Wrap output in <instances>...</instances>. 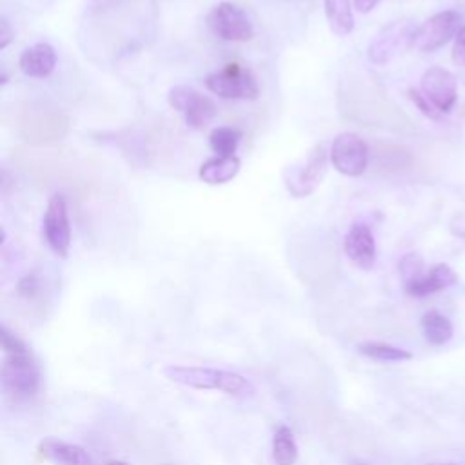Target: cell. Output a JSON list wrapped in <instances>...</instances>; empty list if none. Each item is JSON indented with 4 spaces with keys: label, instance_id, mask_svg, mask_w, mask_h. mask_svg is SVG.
<instances>
[{
    "label": "cell",
    "instance_id": "603a6c76",
    "mask_svg": "<svg viewBox=\"0 0 465 465\" xmlns=\"http://www.w3.org/2000/svg\"><path fill=\"white\" fill-rule=\"evenodd\" d=\"M409 99L414 102V106H416L425 117H429V119H432V120H438V119L441 117V113L432 106V102H431L423 93L414 91V90H409Z\"/></svg>",
    "mask_w": 465,
    "mask_h": 465
},
{
    "label": "cell",
    "instance_id": "d4e9b609",
    "mask_svg": "<svg viewBox=\"0 0 465 465\" xmlns=\"http://www.w3.org/2000/svg\"><path fill=\"white\" fill-rule=\"evenodd\" d=\"M39 291V279L35 275H28L19 282V293L24 297H33Z\"/></svg>",
    "mask_w": 465,
    "mask_h": 465
},
{
    "label": "cell",
    "instance_id": "9c48e42d",
    "mask_svg": "<svg viewBox=\"0 0 465 465\" xmlns=\"http://www.w3.org/2000/svg\"><path fill=\"white\" fill-rule=\"evenodd\" d=\"M333 167L346 176H360L367 169L369 147L356 133H340L329 151Z\"/></svg>",
    "mask_w": 465,
    "mask_h": 465
},
{
    "label": "cell",
    "instance_id": "ffe728a7",
    "mask_svg": "<svg viewBox=\"0 0 465 465\" xmlns=\"http://www.w3.org/2000/svg\"><path fill=\"white\" fill-rule=\"evenodd\" d=\"M358 351L375 360V362H387V364H394V362H405L411 360L413 355L405 349H400L396 346L391 344H384V342H365L358 346Z\"/></svg>",
    "mask_w": 465,
    "mask_h": 465
},
{
    "label": "cell",
    "instance_id": "7c38bea8",
    "mask_svg": "<svg viewBox=\"0 0 465 465\" xmlns=\"http://www.w3.org/2000/svg\"><path fill=\"white\" fill-rule=\"evenodd\" d=\"M344 251L347 259L360 270H371L376 261V244L373 231L365 223H355L344 239Z\"/></svg>",
    "mask_w": 465,
    "mask_h": 465
},
{
    "label": "cell",
    "instance_id": "83f0119b",
    "mask_svg": "<svg viewBox=\"0 0 465 465\" xmlns=\"http://www.w3.org/2000/svg\"><path fill=\"white\" fill-rule=\"evenodd\" d=\"M451 231H452V235H456V237H460V239L465 241V213L458 214V216L451 222Z\"/></svg>",
    "mask_w": 465,
    "mask_h": 465
},
{
    "label": "cell",
    "instance_id": "44dd1931",
    "mask_svg": "<svg viewBox=\"0 0 465 465\" xmlns=\"http://www.w3.org/2000/svg\"><path fill=\"white\" fill-rule=\"evenodd\" d=\"M242 133L235 128H216L209 135V146L216 157H235Z\"/></svg>",
    "mask_w": 465,
    "mask_h": 465
},
{
    "label": "cell",
    "instance_id": "ba28073f",
    "mask_svg": "<svg viewBox=\"0 0 465 465\" xmlns=\"http://www.w3.org/2000/svg\"><path fill=\"white\" fill-rule=\"evenodd\" d=\"M169 106L184 115V120L193 129H204L216 117V104L213 99L198 93L191 86H175L167 95Z\"/></svg>",
    "mask_w": 465,
    "mask_h": 465
},
{
    "label": "cell",
    "instance_id": "484cf974",
    "mask_svg": "<svg viewBox=\"0 0 465 465\" xmlns=\"http://www.w3.org/2000/svg\"><path fill=\"white\" fill-rule=\"evenodd\" d=\"M15 33L8 23L6 17L0 19V50H6L10 46V43L14 41Z\"/></svg>",
    "mask_w": 465,
    "mask_h": 465
},
{
    "label": "cell",
    "instance_id": "9a60e30c",
    "mask_svg": "<svg viewBox=\"0 0 465 465\" xmlns=\"http://www.w3.org/2000/svg\"><path fill=\"white\" fill-rule=\"evenodd\" d=\"M241 158L235 157H213L198 169V178L209 185H222L231 182L241 173Z\"/></svg>",
    "mask_w": 465,
    "mask_h": 465
},
{
    "label": "cell",
    "instance_id": "5b68a950",
    "mask_svg": "<svg viewBox=\"0 0 465 465\" xmlns=\"http://www.w3.org/2000/svg\"><path fill=\"white\" fill-rule=\"evenodd\" d=\"M416 30L418 28L413 24V21H407V19L389 23L371 41V44L367 48L369 61L376 66L389 64L394 57H398L405 50L413 48Z\"/></svg>",
    "mask_w": 465,
    "mask_h": 465
},
{
    "label": "cell",
    "instance_id": "f546056e",
    "mask_svg": "<svg viewBox=\"0 0 465 465\" xmlns=\"http://www.w3.org/2000/svg\"><path fill=\"white\" fill-rule=\"evenodd\" d=\"M164 465H173V463H164Z\"/></svg>",
    "mask_w": 465,
    "mask_h": 465
},
{
    "label": "cell",
    "instance_id": "277c9868",
    "mask_svg": "<svg viewBox=\"0 0 465 465\" xmlns=\"http://www.w3.org/2000/svg\"><path fill=\"white\" fill-rule=\"evenodd\" d=\"M205 86L213 95L227 100H257L261 95L255 75L248 68L235 62L207 75Z\"/></svg>",
    "mask_w": 465,
    "mask_h": 465
},
{
    "label": "cell",
    "instance_id": "30bf717a",
    "mask_svg": "<svg viewBox=\"0 0 465 465\" xmlns=\"http://www.w3.org/2000/svg\"><path fill=\"white\" fill-rule=\"evenodd\" d=\"M460 15L456 12H441L418 26L413 48L422 53H432L445 46L460 32Z\"/></svg>",
    "mask_w": 465,
    "mask_h": 465
},
{
    "label": "cell",
    "instance_id": "cb8c5ba5",
    "mask_svg": "<svg viewBox=\"0 0 465 465\" xmlns=\"http://www.w3.org/2000/svg\"><path fill=\"white\" fill-rule=\"evenodd\" d=\"M452 61L456 66L465 68V28H461L456 35L454 48H452Z\"/></svg>",
    "mask_w": 465,
    "mask_h": 465
},
{
    "label": "cell",
    "instance_id": "f1b7e54d",
    "mask_svg": "<svg viewBox=\"0 0 465 465\" xmlns=\"http://www.w3.org/2000/svg\"><path fill=\"white\" fill-rule=\"evenodd\" d=\"M106 465H129V463L124 460H109Z\"/></svg>",
    "mask_w": 465,
    "mask_h": 465
},
{
    "label": "cell",
    "instance_id": "e0dca14e",
    "mask_svg": "<svg viewBox=\"0 0 465 465\" xmlns=\"http://www.w3.org/2000/svg\"><path fill=\"white\" fill-rule=\"evenodd\" d=\"M326 17L331 32L338 37H347L355 30L351 0H324Z\"/></svg>",
    "mask_w": 465,
    "mask_h": 465
},
{
    "label": "cell",
    "instance_id": "5bb4252c",
    "mask_svg": "<svg viewBox=\"0 0 465 465\" xmlns=\"http://www.w3.org/2000/svg\"><path fill=\"white\" fill-rule=\"evenodd\" d=\"M19 68L30 79H48L57 68L55 48L48 43L26 48L19 59Z\"/></svg>",
    "mask_w": 465,
    "mask_h": 465
},
{
    "label": "cell",
    "instance_id": "8fae6325",
    "mask_svg": "<svg viewBox=\"0 0 465 465\" xmlns=\"http://www.w3.org/2000/svg\"><path fill=\"white\" fill-rule=\"evenodd\" d=\"M422 93L440 113H449L456 104V79L443 68H431L422 77Z\"/></svg>",
    "mask_w": 465,
    "mask_h": 465
},
{
    "label": "cell",
    "instance_id": "d6986e66",
    "mask_svg": "<svg viewBox=\"0 0 465 465\" xmlns=\"http://www.w3.org/2000/svg\"><path fill=\"white\" fill-rule=\"evenodd\" d=\"M422 331L429 344L443 346L452 338V324L438 311H427L422 318Z\"/></svg>",
    "mask_w": 465,
    "mask_h": 465
},
{
    "label": "cell",
    "instance_id": "4316f807",
    "mask_svg": "<svg viewBox=\"0 0 465 465\" xmlns=\"http://www.w3.org/2000/svg\"><path fill=\"white\" fill-rule=\"evenodd\" d=\"M382 0H353V6L358 14H371Z\"/></svg>",
    "mask_w": 465,
    "mask_h": 465
},
{
    "label": "cell",
    "instance_id": "2e32d148",
    "mask_svg": "<svg viewBox=\"0 0 465 465\" xmlns=\"http://www.w3.org/2000/svg\"><path fill=\"white\" fill-rule=\"evenodd\" d=\"M458 282V277L456 273L445 266V264H438L434 268H431L429 273H425V277L411 286L409 289H405V293L409 297H416V299H423V297H429V295H434V293H440L451 286H454Z\"/></svg>",
    "mask_w": 465,
    "mask_h": 465
},
{
    "label": "cell",
    "instance_id": "8992f818",
    "mask_svg": "<svg viewBox=\"0 0 465 465\" xmlns=\"http://www.w3.org/2000/svg\"><path fill=\"white\" fill-rule=\"evenodd\" d=\"M207 26L214 37L227 43H250L255 37L250 15L232 3L216 5L207 15Z\"/></svg>",
    "mask_w": 465,
    "mask_h": 465
},
{
    "label": "cell",
    "instance_id": "ac0fdd59",
    "mask_svg": "<svg viewBox=\"0 0 465 465\" xmlns=\"http://www.w3.org/2000/svg\"><path fill=\"white\" fill-rule=\"evenodd\" d=\"M273 460L277 465H295L299 460V443L288 425H279L273 434Z\"/></svg>",
    "mask_w": 465,
    "mask_h": 465
},
{
    "label": "cell",
    "instance_id": "6da1fadb",
    "mask_svg": "<svg viewBox=\"0 0 465 465\" xmlns=\"http://www.w3.org/2000/svg\"><path fill=\"white\" fill-rule=\"evenodd\" d=\"M3 385L14 400H28L41 387V369L30 347L6 326H3Z\"/></svg>",
    "mask_w": 465,
    "mask_h": 465
},
{
    "label": "cell",
    "instance_id": "7a4b0ae2",
    "mask_svg": "<svg viewBox=\"0 0 465 465\" xmlns=\"http://www.w3.org/2000/svg\"><path fill=\"white\" fill-rule=\"evenodd\" d=\"M164 376L178 385L200 389V391H222L232 398H251L257 387L251 380L235 371L198 367V365H167L164 367Z\"/></svg>",
    "mask_w": 465,
    "mask_h": 465
},
{
    "label": "cell",
    "instance_id": "4fadbf2b",
    "mask_svg": "<svg viewBox=\"0 0 465 465\" xmlns=\"http://www.w3.org/2000/svg\"><path fill=\"white\" fill-rule=\"evenodd\" d=\"M39 454L53 465H95L93 456L81 445L57 438H46L39 443Z\"/></svg>",
    "mask_w": 465,
    "mask_h": 465
},
{
    "label": "cell",
    "instance_id": "52a82bcc",
    "mask_svg": "<svg viewBox=\"0 0 465 465\" xmlns=\"http://www.w3.org/2000/svg\"><path fill=\"white\" fill-rule=\"evenodd\" d=\"M43 231L50 250L57 257L66 259L71 248V222L68 200L64 195L57 193L50 198L43 218Z\"/></svg>",
    "mask_w": 465,
    "mask_h": 465
},
{
    "label": "cell",
    "instance_id": "7402d4cb",
    "mask_svg": "<svg viewBox=\"0 0 465 465\" xmlns=\"http://www.w3.org/2000/svg\"><path fill=\"white\" fill-rule=\"evenodd\" d=\"M398 270H400V277H402V282H403V289H409L411 286L418 284V282L425 277L423 261H422V257L416 255V253L405 255V257L400 261Z\"/></svg>",
    "mask_w": 465,
    "mask_h": 465
},
{
    "label": "cell",
    "instance_id": "3957f363",
    "mask_svg": "<svg viewBox=\"0 0 465 465\" xmlns=\"http://www.w3.org/2000/svg\"><path fill=\"white\" fill-rule=\"evenodd\" d=\"M329 151L324 144H317L302 160L284 169V185L295 198H306L317 191L327 175Z\"/></svg>",
    "mask_w": 465,
    "mask_h": 465
}]
</instances>
